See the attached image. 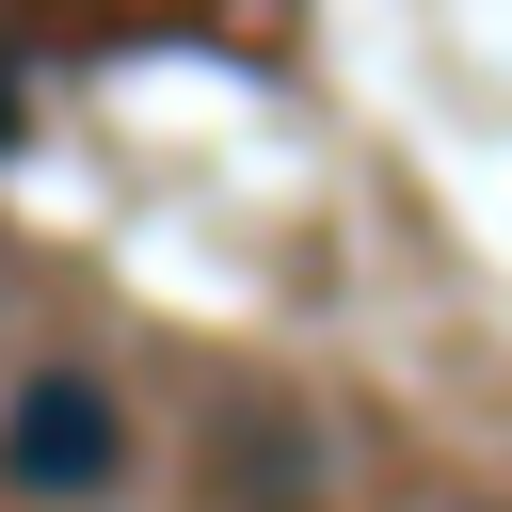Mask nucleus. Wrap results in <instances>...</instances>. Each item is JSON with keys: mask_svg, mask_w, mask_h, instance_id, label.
<instances>
[{"mask_svg": "<svg viewBox=\"0 0 512 512\" xmlns=\"http://www.w3.org/2000/svg\"><path fill=\"white\" fill-rule=\"evenodd\" d=\"M0 128H16V96H0Z\"/></svg>", "mask_w": 512, "mask_h": 512, "instance_id": "f03ea898", "label": "nucleus"}, {"mask_svg": "<svg viewBox=\"0 0 512 512\" xmlns=\"http://www.w3.org/2000/svg\"><path fill=\"white\" fill-rule=\"evenodd\" d=\"M0 480H16V496H112V480H128V416H112V384L32 368V384L0 400Z\"/></svg>", "mask_w": 512, "mask_h": 512, "instance_id": "f257e3e1", "label": "nucleus"}]
</instances>
